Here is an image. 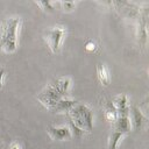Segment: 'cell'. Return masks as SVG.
<instances>
[{
	"label": "cell",
	"mask_w": 149,
	"mask_h": 149,
	"mask_svg": "<svg viewBox=\"0 0 149 149\" xmlns=\"http://www.w3.org/2000/svg\"><path fill=\"white\" fill-rule=\"evenodd\" d=\"M20 20L17 17L3 20L0 24V50L10 54L16 50V34Z\"/></svg>",
	"instance_id": "1"
},
{
	"label": "cell",
	"mask_w": 149,
	"mask_h": 149,
	"mask_svg": "<svg viewBox=\"0 0 149 149\" xmlns=\"http://www.w3.org/2000/svg\"><path fill=\"white\" fill-rule=\"evenodd\" d=\"M66 118L84 133L93 129V112L86 105L76 104L66 112Z\"/></svg>",
	"instance_id": "2"
},
{
	"label": "cell",
	"mask_w": 149,
	"mask_h": 149,
	"mask_svg": "<svg viewBox=\"0 0 149 149\" xmlns=\"http://www.w3.org/2000/svg\"><path fill=\"white\" fill-rule=\"evenodd\" d=\"M63 98H64V97H62L59 93H57L56 90H55L50 84L37 95L38 101H40L45 108H48L49 111H52V108L55 107L56 102H57L58 100L63 99Z\"/></svg>",
	"instance_id": "3"
},
{
	"label": "cell",
	"mask_w": 149,
	"mask_h": 149,
	"mask_svg": "<svg viewBox=\"0 0 149 149\" xmlns=\"http://www.w3.org/2000/svg\"><path fill=\"white\" fill-rule=\"evenodd\" d=\"M64 35H65V29L63 27H55L45 33L44 38L52 52H56L58 50Z\"/></svg>",
	"instance_id": "4"
},
{
	"label": "cell",
	"mask_w": 149,
	"mask_h": 149,
	"mask_svg": "<svg viewBox=\"0 0 149 149\" xmlns=\"http://www.w3.org/2000/svg\"><path fill=\"white\" fill-rule=\"evenodd\" d=\"M137 29H136V36L137 41L141 45H146L147 43V26H148V9L143 8L140 9V14L137 16Z\"/></svg>",
	"instance_id": "5"
},
{
	"label": "cell",
	"mask_w": 149,
	"mask_h": 149,
	"mask_svg": "<svg viewBox=\"0 0 149 149\" xmlns=\"http://www.w3.org/2000/svg\"><path fill=\"white\" fill-rule=\"evenodd\" d=\"M115 6H119V10L121 12L122 16L125 17H137L139 14H140V8L133 3H129V2H126V1H116V2H113Z\"/></svg>",
	"instance_id": "6"
},
{
	"label": "cell",
	"mask_w": 149,
	"mask_h": 149,
	"mask_svg": "<svg viewBox=\"0 0 149 149\" xmlns=\"http://www.w3.org/2000/svg\"><path fill=\"white\" fill-rule=\"evenodd\" d=\"M113 130L119 132L121 134H126L130 132V119L129 115H120L113 122Z\"/></svg>",
	"instance_id": "7"
},
{
	"label": "cell",
	"mask_w": 149,
	"mask_h": 149,
	"mask_svg": "<svg viewBox=\"0 0 149 149\" xmlns=\"http://www.w3.org/2000/svg\"><path fill=\"white\" fill-rule=\"evenodd\" d=\"M48 134L52 140H68L71 137V132L68 127H49Z\"/></svg>",
	"instance_id": "8"
},
{
	"label": "cell",
	"mask_w": 149,
	"mask_h": 149,
	"mask_svg": "<svg viewBox=\"0 0 149 149\" xmlns=\"http://www.w3.org/2000/svg\"><path fill=\"white\" fill-rule=\"evenodd\" d=\"M50 85L56 90L57 93H59L62 97L66 98V93L70 86V79L69 78H58V79H54Z\"/></svg>",
	"instance_id": "9"
},
{
	"label": "cell",
	"mask_w": 149,
	"mask_h": 149,
	"mask_svg": "<svg viewBox=\"0 0 149 149\" xmlns=\"http://www.w3.org/2000/svg\"><path fill=\"white\" fill-rule=\"evenodd\" d=\"M76 104H77V101H74V100H71V99H68V98H63V99H61V100H58L56 102V105H55V107L52 108L51 112H56V113L65 112L66 113Z\"/></svg>",
	"instance_id": "10"
},
{
	"label": "cell",
	"mask_w": 149,
	"mask_h": 149,
	"mask_svg": "<svg viewBox=\"0 0 149 149\" xmlns=\"http://www.w3.org/2000/svg\"><path fill=\"white\" fill-rule=\"evenodd\" d=\"M130 111V114H132V119H133V122H134V126L136 129H140L142 128V126L144 125L146 122V118L143 116L141 109L136 106H133L132 108H129Z\"/></svg>",
	"instance_id": "11"
},
{
	"label": "cell",
	"mask_w": 149,
	"mask_h": 149,
	"mask_svg": "<svg viewBox=\"0 0 149 149\" xmlns=\"http://www.w3.org/2000/svg\"><path fill=\"white\" fill-rule=\"evenodd\" d=\"M104 109H105V118H106V120L113 123L116 120L118 115H116V109L113 106L112 101H106L104 104Z\"/></svg>",
	"instance_id": "12"
},
{
	"label": "cell",
	"mask_w": 149,
	"mask_h": 149,
	"mask_svg": "<svg viewBox=\"0 0 149 149\" xmlns=\"http://www.w3.org/2000/svg\"><path fill=\"white\" fill-rule=\"evenodd\" d=\"M97 73H98V78L100 80V83L105 86H107L109 84V76H108V72L106 70V68L101 64H98L97 65Z\"/></svg>",
	"instance_id": "13"
},
{
	"label": "cell",
	"mask_w": 149,
	"mask_h": 149,
	"mask_svg": "<svg viewBox=\"0 0 149 149\" xmlns=\"http://www.w3.org/2000/svg\"><path fill=\"white\" fill-rule=\"evenodd\" d=\"M112 104H113V106L115 107L116 112H120V111H123V109L128 108V106H127V98H126L125 94H121V95L115 97V98L113 99Z\"/></svg>",
	"instance_id": "14"
},
{
	"label": "cell",
	"mask_w": 149,
	"mask_h": 149,
	"mask_svg": "<svg viewBox=\"0 0 149 149\" xmlns=\"http://www.w3.org/2000/svg\"><path fill=\"white\" fill-rule=\"evenodd\" d=\"M123 134L119 133V132H112L108 139V149H116V144L119 142V140L122 137Z\"/></svg>",
	"instance_id": "15"
},
{
	"label": "cell",
	"mask_w": 149,
	"mask_h": 149,
	"mask_svg": "<svg viewBox=\"0 0 149 149\" xmlns=\"http://www.w3.org/2000/svg\"><path fill=\"white\" fill-rule=\"evenodd\" d=\"M38 6L42 7L43 10H47V12H54V7L51 6V3L49 1H37L36 2Z\"/></svg>",
	"instance_id": "16"
},
{
	"label": "cell",
	"mask_w": 149,
	"mask_h": 149,
	"mask_svg": "<svg viewBox=\"0 0 149 149\" xmlns=\"http://www.w3.org/2000/svg\"><path fill=\"white\" fill-rule=\"evenodd\" d=\"M61 5L63 6V8L65 10H71L74 7V2H72V1H65V2H62Z\"/></svg>",
	"instance_id": "17"
},
{
	"label": "cell",
	"mask_w": 149,
	"mask_h": 149,
	"mask_svg": "<svg viewBox=\"0 0 149 149\" xmlns=\"http://www.w3.org/2000/svg\"><path fill=\"white\" fill-rule=\"evenodd\" d=\"M95 49V44L93 43V42H88L87 44H86V50L87 51H93Z\"/></svg>",
	"instance_id": "18"
},
{
	"label": "cell",
	"mask_w": 149,
	"mask_h": 149,
	"mask_svg": "<svg viewBox=\"0 0 149 149\" xmlns=\"http://www.w3.org/2000/svg\"><path fill=\"white\" fill-rule=\"evenodd\" d=\"M3 74H5V70L0 68V88L2 87V78H3Z\"/></svg>",
	"instance_id": "19"
},
{
	"label": "cell",
	"mask_w": 149,
	"mask_h": 149,
	"mask_svg": "<svg viewBox=\"0 0 149 149\" xmlns=\"http://www.w3.org/2000/svg\"><path fill=\"white\" fill-rule=\"evenodd\" d=\"M8 149H19V147H17L16 144H12V146H10Z\"/></svg>",
	"instance_id": "20"
}]
</instances>
